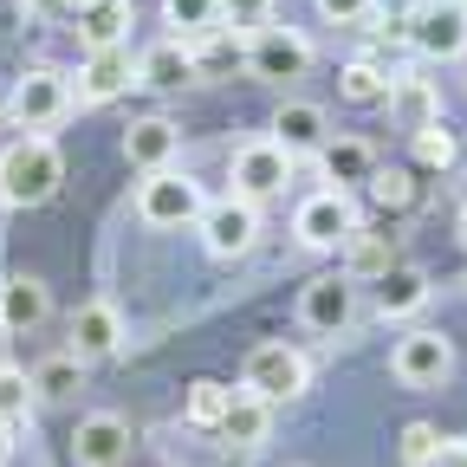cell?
<instances>
[{
	"mask_svg": "<svg viewBox=\"0 0 467 467\" xmlns=\"http://www.w3.org/2000/svg\"><path fill=\"white\" fill-rule=\"evenodd\" d=\"M130 85H137L130 46H98V52H85V66L72 72V98L78 104H110L117 91H130Z\"/></svg>",
	"mask_w": 467,
	"mask_h": 467,
	"instance_id": "cell-13",
	"label": "cell"
},
{
	"mask_svg": "<svg viewBox=\"0 0 467 467\" xmlns=\"http://www.w3.org/2000/svg\"><path fill=\"white\" fill-rule=\"evenodd\" d=\"M162 26H175V39H202L221 26V0H162Z\"/></svg>",
	"mask_w": 467,
	"mask_h": 467,
	"instance_id": "cell-29",
	"label": "cell"
},
{
	"mask_svg": "<svg viewBox=\"0 0 467 467\" xmlns=\"http://www.w3.org/2000/svg\"><path fill=\"white\" fill-rule=\"evenodd\" d=\"M273 143L299 162V156H318L325 143H331V124H325V110L318 104H306V98H285L279 110H273Z\"/></svg>",
	"mask_w": 467,
	"mask_h": 467,
	"instance_id": "cell-16",
	"label": "cell"
},
{
	"mask_svg": "<svg viewBox=\"0 0 467 467\" xmlns=\"http://www.w3.org/2000/svg\"><path fill=\"white\" fill-rule=\"evenodd\" d=\"M318 175L331 189H358V182H370L377 175V156H370V143H358V137H331L325 150H318Z\"/></svg>",
	"mask_w": 467,
	"mask_h": 467,
	"instance_id": "cell-21",
	"label": "cell"
},
{
	"mask_svg": "<svg viewBox=\"0 0 467 467\" xmlns=\"http://www.w3.org/2000/svg\"><path fill=\"white\" fill-rule=\"evenodd\" d=\"M364 189H370V202L389 208V214H396V208H416V175H409V169H377Z\"/></svg>",
	"mask_w": 467,
	"mask_h": 467,
	"instance_id": "cell-32",
	"label": "cell"
},
{
	"mask_svg": "<svg viewBox=\"0 0 467 467\" xmlns=\"http://www.w3.org/2000/svg\"><path fill=\"white\" fill-rule=\"evenodd\" d=\"M337 98H344V104H383V98H389V72L377 66L370 52L350 58V66L337 72Z\"/></svg>",
	"mask_w": 467,
	"mask_h": 467,
	"instance_id": "cell-26",
	"label": "cell"
},
{
	"mask_svg": "<svg viewBox=\"0 0 467 467\" xmlns=\"http://www.w3.org/2000/svg\"><path fill=\"white\" fill-rule=\"evenodd\" d=\"M14 461V422H0V467Z\"/></svg>",
	"mask_w": 467,
	"mask_h": 467,
	"instance_id": "cell-39",
	"label": "cell"
},
{
	"mask_svg": "<svg viewBox=\"0 0 467 467\" xmlns=\"http://www.w3.org/2000/svg\"><path fill=\"white\" fill-rule=\"evenodd\" d=\"M247 72L260 85H285V78H306L312 72V39L299 26H260L247 39Z\"/></svg>",
	"mask_w": 467,
	"mask_h": 467,
	"instance_id": "cell-9",
	"label": "cell"
},
{
	"mask_svg": "<svg viewBox=\"0 0 467 467\" xmlns=\"http://www.w3.org/2000/svg\"><path fill=\"white\" fill-rule=\"evenodd\" d=\"M189 46H195V78H221L234 66H247V33H234V26H214Z\"/></svg>",
	"mask_w": 467,
	"mask_h": 467,
	"instance_id": "cell-25",
	"label": "cell"
},
{
	"mask_svg": "<svg viewBox=\"0 0 467 467\" xmlns=\"http://www.w3.org/2000/svg\"><path fill=\"white\" fill-rule=\"evenodd\" d=\"M402 33L416 58H467V0H422Z\"/></svg>",
	"mask_w": 467,
	"mask_h": 467,
	"instance_id": "cell-6",
	"label": "cell"
},
{
	"mask_svg": "<svg viewBox=\"0 0 467 467\" xmlns=\"http://www.w3.org/2000/svg\"><path fill=\"white\" fill-rule=\"evenodd\" d=\"M221 26H234V33H260V26H273V0H221Z\"/></svg>",
	"mask_w": 467,
	"mask_h": 467,
	"instance_id": "cell-33",
	"label": "cell"
},
{
	"mask_svg": "<svg viewBox=\"0 0 467 467\" xmlns=\"http://www.w3.org/2000/svg\"><path fill=\"white\" fill-rule=\"evenodd\" d=\"M318 14H325L331 26H358V20H370L377 7H370V0H318Z\"/></svg>",
	"mask_w": 467,
	"mask_h": 467,
	"instance_id": "cell-35",
	"label": "cell"
},
{
	"mask_svg": "<svg viewBox=\"0 0 467 467\" xmlns=\"http://www.w3.org/2000/svg\"><path fill=\"white\" fill-rule=\"evenodd\" d=\"M370 7H377V20H409L422 0H370Z\"/></svg>",
	"mask_w": 467,
	"mask_h": 467,
	"instance_id": "cell-37",
	"label": "cell"
},
{
	"mask_svg": "<svg viewBox=\"0 0 467 467\" xmlns=\"http://www.w3.org/2000/svg\"><path fill=\"white\" fill-rule=\"evenodd\" d=\"M389 377H396L402 389H441V383L454 377V344H448L441 331H429V325L402 331V337L389 344Z\"/></svg>",
	"mask_w": 467,
	"mask_h": 467,
	"instance_id": "cell-5",
	"label": "cell"
},
{
	"mask_svg": "<svg viewBox=\"0 0 467 467\" xmlns=\"http://www.w3.org/2000/svg\"><path fill=\"white\" fill-rule=\"evenodd\" d=\"M389 266H396V247H389V234H370V227H358V234L344 241V279H358V285H377Z\"/></svg>",
	"mask_w": 467,
	"mask_h": 467,
	"instance_id": "cell-24",
	"label": "cell"
},
{
	"mask_svg": "<svg viewBox=\"0 0 467 467\" xmlns=\"http://www.w3.org/2000/svg\"><path fill=\"white\" fill-rule=\"evenodd\" d=\"M461 241H467V208H461Z\"/></svg>",
	"mask_w": 467,
	"mask_h": 467,
	"instance_id": "cell-40",
	"label": "cell"
},
{
	"mask_svg": "<svg viewBox=\"0 0 467 467\" xmlns=\"http://www.w3.org/2000/svg\"><path fill=\"white\" fill-rule=\"evenodd\" d=\"M306 383H312V364H306L299 344L273 337V344H254V350H247L241 389H254L260 402H292V396H306Z\"/></svg>",
	"mask_w": 467,
	"mask_h": 467,
	"instance_id": "cell-4",
	"label": "cell"
},
{
	"mask_svg": "<svg viewBox=\"0 0 467 467\" xmlns=\"http://www.w3.org/2000/svg\"><path fill=\"white\" fill-rule=\"evenodd\" d=\"M435 448H441V429H429V422H409L402 429V467H429Z\"/></svg>",
	"mask_w": 467,
	"mask_h": 467,
	"instance_id": "cell-34",
	"label": "cell"
},
{
	"mask_svg": "<svg viewBox=\"0 0 467 467\" xmlns=\"http://www.w3.org/2000/svg\"><path fill=\"white\" fill-rule=\"evenodd\" d=\"M66 182V156L52 137H14L0 150V202L7 208H39Z\"/></svg>",
	"mask_w": 467,
	"mask_h": 467,
	"instance_id": "cell-1",
	"label": "cell"
},
{
	"mask_svg": "<svg viewBox=\"0 0 467 467\" xmlns=\"http://www.w3.org/2000/svg\"><path fill=\"white\" fill-rule=\"evenodd\" d=\"M46 312H52L46 279H33V273H7V279H0V331H7V337L39 331V325H46Z\"/></svg>",
	"mask_w": 467,
	"mask_h": 467,
	"instance_id": "cell-17",
	"label": "cell"
},
{
	"mask_svg": "<svg viewBox=\"0 0 467 467\" xmlns=\"http://www.w3.org/2000/svg\"><path fill=\"white\" fill-rule=\"evenodd\" d=\"M195 78V46L189 39H156V46H143L137 52V85H150V91H182Z\"/></svg>",
	"mask_w": 467,
	"mask_h": 467,
	"instance_id": "cell-18",
	"label": "cell"
},
{
	"mask_svg": "<svg viewBox=\"0 0 467 467\" xmlns=\"http://www.w3.org/2000/svg\"><path fill=\"white\" fill-rule=\"evenodd\" d=\"M195 227H202V247H208L214 260H247L254 241H260V202H241V195L208 202Z\"/></svg>",
	"mask_w": 467,
	"mask_h": 467,
	"instance_id": "cell-8",
	"label": "cell"
},
{
	"mask_svg": "<svg viewBox=\"0 0 467 467\" xmlns=\"http://www.w3.org/2000/svg\"><path fill=\"white\" fill-rule=\"evenodd\" d=\"M429 292H435V285H429L422 266H402V260H396V266L377 279V318H416V312L429 306Z\"/></svg>",
	"mask_w": 467,
	"mask_h": 467,
	"instance_id": "cell-20",
	"label": "cell"
},
{
	"mask_svg": "<svg viewBox=\"0 0 467 467\" xmlns=\"http://www.w3.org/2000/svg\"><path fill=\"white\" fill-rule=\"evenodd\" d=\"M130 26H137V0H98L91 14H78L85 52H98V46H130Z\"/></svg>",
	"mask_w": 467,
	"mask_h": 467,
	"instance_id": "cell-22",
	"label": "cell"
},
{
	"mask_svg": "<svg viewBox=\"0 0 467 467\" xmlns=\"http://www.w3.org/2000/svg\"><path fill=\"white\" fill-rule=\"evenodd\" d=\"M39 7H52L58 20H78V14H91V7H98V0H39Z\"/></svg>",
	"mask_w": 467,
	"mask_h": 467,
	"instance_id": "cell-38",
	"label": "cell"
},
{
	"mask_svg": "<svg viewBox=\"0 0 467 467\" xmlns=\"http://www.w3.org/2000/svg\"><path fill=\"white\" fill-rule=\"evenodd\" d=\"M227 402H234V389H227V383L195 377V383H189V396H182V422H189V429H221Z\"/></svg>",
	"mask_w": 467,
	"mask_h": 467,
	"instance_id": "cell-27",
	"label": "cell"
},
{
	"mask_svg": "<svg viewBox=\"0 0 467 467\" xmlns=\"http://www.w3.org/2000/svg\"><path fill=\"white\" fill-rule=\"evenodd\" d=\"M175 150H182V130L169 124V117H137V124L124 130V162L130 169H169L175 162Z\"/></svg>",
	"mask_w": 467,
	"mask_h": 467,
	"instance_id": "cell-19",
	"label": "cell"
},
{
	"mask_svg": "<svg viewBox=\"0 0 467 467\" xmlns=\"http://www.w3.org/2000/svg\"><path fill=\"white\" fill-rule=\"evenodd\" d=\"M33 409H39V389H33V377L20 370V364H0V422H26L33 416Z\"/></svg>",
	"mask_w": 467,
	"mask_h": 467,
	"instance_id": "cell-30",
	"label": "cell"
},
{
	"mask_svg": "<svg viewBox=\"0 0 467 467\" xmlns=\"http://www.w3.org/2000/svg\"><path fill=\"white\" fill-rule=\"evenodd\" d=\"M202 208H208V195H202V182L195 175H182V169H150L143 182H137V221L143 227H195L202 221Z\"/></svg>",
	"mask_w": 467,
	"mask_h": 467,
	"instance_id": "cell-3",
	"label": "cell"
},
{
	"mask_svg": "<svg viewBox=\"0 0 467 467\" xmlns=\"http://www.w3.org/2000/svg\"><path fill=\"white\" fill-rule=\"evenodd\" d=\"M78 383H85V364L72 358V350H58V358H46V364L33 370L39 402H66V396H78Z\"/></svg>",
	"mask_w": 467,
	"mask_h": 467,
	"instance_id": "cell-28",
	"label": "cell"
},
{
	"mask_svg": "<svg viewBox=\"0 0 467 467\" xmlns=\"http://www.w3.org/2000/svg\"><path fill=\"white\" fill-rule=\"evenodd\" d=\"M350 318H358V279H344V273H325L299 292V325L306 331H325V337H344Z\"/></svg>",
	"mask_w": 467,
	"mask_h": 467,
	"instance_id": "cell-11",
	"label": "cell"
},
{
	"mask_svg": "<svg viewBox=\"0 0 467 467\" xmlns=\"http://www.w3.org/2000/svg\"><path fill=\"white\" fill-rule=\"evenodd\" d=\"M130 448H137L130 422L110 416V409H98V416H78V429H72V461H78V467H124Z\"/></svg>",
	"mask_w": 467,
	"mask_h": 467,
	"instance_id": "cell-12",
	"label": "cell"
},
{
	"mask_svg": "<svg viewBox=\"0 0 467 467\" xmlns=\"http://www.w3.org/2000/svg\"><path fill=\"white\" fill-rule=\"evenodd\" d=\"M227 175H234V195H241V202H266V195H279V189H285L292 156H285L273 137H254V143H241V150H234Z\"/></svg>",
	"mask_w": 467,
	"mask_h": 467,
	"instance_id": "cell-10",
	"label": "cell"
},
{
	"mask_svg": "<svg viewBox=\"0 0 467 467\" xmlns=\"http://www.w3.org/2000/svg\"><path fill=\"white\" fill-rule=\"evenodd\" d=\"M383 110H389V124L396 130H429V124H441V91L422 78V72H389V98H383Z\"/></svg>",
	"mask_w": 467,
	"mask_h": 467,
	"instance_id": "cell-14",
	"label": "cell"
},
{
	"mask_svg": "<svg viewBox=\"0 0 467 467\" xmlns=\"http://www.w3.org/2000/svg\"><path fill=\"white\" fill-rule=\"evenodd\" d=\"M0 124H7V110H0Z\"/></svg>",
	"mask_w": 467,
	"mask_h": 467,
	"instance_id": "cell-41",
	"label": "cell"
},
{
	"mask_svg": "<svg viewBox=\"0 0 467 467\" xmlns=\"http://www.w3.org/2000/svg\"><path fill=\"white\" fill-rule=\"evenodd\" d=\"M429 467H467V441H454V435H441V448L429 454Z\"/></svg>",
	"mask_w": 467,
	"mask_h": 467,
	"instance_id": "cell-36",
	"label": "cell"
},
{
	"mask_svg": "<svg viewBox=\"0 0 467 467\" xmlns=\"http://www.w3.org/2000/svg\"><path fill=\"white\" fill-rule=\"evenodd\" d=\"M409 143H416V162H422V169H441V175H448V169L461 162V143H454L448 124H429V130H416Z\"/></svg>",
	"mask_w": 467,
	"mask_h": 467,
	"instance_id": "cell-31",
	"label": "cell"
},
{
	"mask_svg": "<svg viewBox=\"0 0 467 467\" xmlns=\"http://www.w3.org/2000/svg\"><path fill=\"white\" fill-rule=\"evenodd\" d=\"M221 435H227L234 448H260V441L273 435V402H260L254 389H234L227 416H221Z\"/></svg>",
	"mask_w": 467,
	"mask_h": 467,
	"instance_id": "cell-23",
	"label": "cell"
},
{
	"mask_svg": "<svg viewBox=\"0 0 467 467\" xmlns=\"http://www.w3.org/2000/svg\"><path fill=\"white\" fill-rule=\"evenodd\" d=\"M358 227L364 221H358V208H350L344 189H318V195L299 202V214H292V234H299V247H312V254H337Z\"/></svg>",
	"mask_w": 467,
	"mask_h": 467,
	"instance_id": "cell-7",
	"label": "cell"
},
{
	"mask_svg": "<svg viewBox=\"0 0 467 467\" xmlns=\"http://www.w3.org/2000/svg\"><path fill=\"white\" fill-rule=\"evenodd\" d=\"M0 110H7V124L20 137H46L52 124H66V117L78 110L72 98V72H58V66H26L14 78V91L0 98Z\"/></svg>",
	"mask_w": 467,
	"mask_h": 467,
	"instance_id": "cell-2",
	"label": "cell"
},
{
	"mask_svg": "<svg viewBox=\"0 0 467 467\" xmlns=\"http://www.w3.org/2000/svg\"><path fill=\"white\" fill-rule=\"evenodd\" d=\"M117 350H124V312H117L110 299L78 306V318H72V358L98 364V358H117Z\"/></svg>",
	"mask_w": 467,
	"mask_h": 467,
	"instance_id": "cell-15",
	"label": "cell"
}]
</instances>
